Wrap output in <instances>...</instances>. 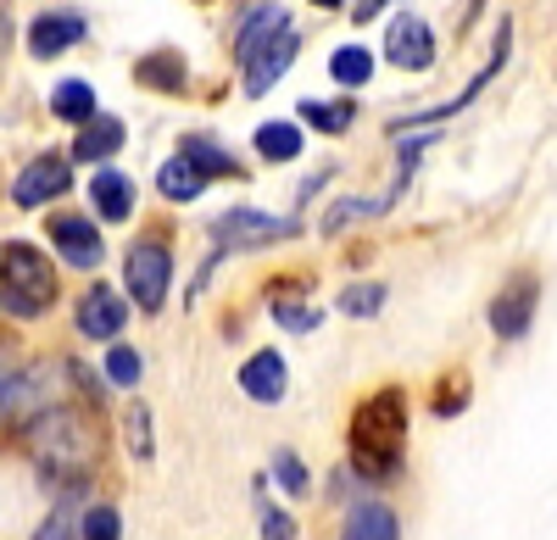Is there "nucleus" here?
Segmentation results:
<instances>
[{
	"mask_svg": "<svg viewBox=\"0 0 557 540\" xmlns=\"http://www.w3.org/2000/svg\"><path fill=\"white\" fill-rule=\"evenodd\" d=\"M28 445H34L39 468H57V479H84L89 463L101 457V424H96V413L51 401L28 424Z\"/></svg>",
	"mask_w": 557,
	"mask_h": 540,
	"instance_id": "1",
	"label": "nucleus"
},
{
	"mask_svg": "<svg viewBox=\"0 0 557 540\" xmlns=\"http://www.w3.org/2000/svg\"><path fill=\"white\" fill-rule=\"evenodd\" d=\"M407 445V395L391 385L380 395H368L351 418V463L362 479H391L401 468Z\"/></svg>",
	"mask_w": 557,
	"mask_h": 540,
	"instance_id": "2",
	"label": "nucleus"
},
{
	"mask_svg": "<svg viewBox=\"0 0 557 540\" xmlns=\"http://www.w3.org/2000/svg\"><path fill=\"white\" fill-rule=\"evenodd\" d=\"M51 301H57V267L34 246L12 240L7 251H0V312H12V318H39Z\"/></svg>",
	"mask_w": 557,
	"mask_h": 540,
	"instance_id": "3",
	"label": "nucleus"
},
{
	"mask_svg": "<svg viewBox=\"0 0 557 540\" xmlns=\"http://www.w3.org/2000/svg\"><path fill=\"white\" fill-rule=\"evenodd\" d=\"M168 279H173L168 246H162V240H139V246L128 251V267H123V285H128L134 306H139V312H157V306L168 301Z\"/></svg>",
	"mask_w": 557,
	"mask_h": 540,
	"instance_id": "4",
	"label": "nucleus"
},
{
	"mask_svg": "<svg viewBox=\"0 0 557 540\" xmlns=\"http://www.w3.org/2000/svg\"><path fill=\"white\" fill-rule=\"evenodd\" d=\"M212 235H218V256L223 251H251V246H273V240H290L296 235V223H285V217H268V212H251V206H240V212H223L218 223H212ZM212 256V262H218Z\"/></svg>",
	"mask_w": 557,
	"mask_h": 540,
	"instance_id": "5",
	"label": "nucleus"
},
{
	"mask_svg": "<svg viewBox=\"0 0 557 540\" xmlns=\"http://www.w3.org/2000/svg\"><path fill=\"white\" fill-rule=\"evenodd\" d=\"M535 306H541V279L519 274L513 285H502V296L491 301V329L502 340H524L530 324H535Z\"/></svg>",
	"mask_w": 557,
	"mask_h": 540,
	"instance_id": "6",
	"label": "nucleus"
},
{
	"mask_svg": "<svg viewBox=\"0 0 557 540\" xmlns=\"http://www.w3.org/2000/svg\"><path fill=\"white\" fill-rule=\"evenodd\" d=\"M67 185H73V167H67V156L45 151V156H34V162H28V167L12 178V201H17V206H45V201H57Z\"/></svg>",
	"mask_w": 557,
	"mask_h": 540,
	"instance_id": "7",
	"label": "nucleus"
},
{
	"mask_svg": "<svg viewBox=\"0 0 557 540\" xmlns=\"http://www.w3.org/2000/svg\"><path fill=\"white\" fill-rule=\"evenodd\" d=\"M385 56L396 67H407V73H430L435 67V34H430V23L418 12H401L391 23V34H385Z\"/></svg>",
	"mask_w": 557,
	"mask_h": 540,
	"instance_id": "8",
	"label": "nucleus"
},
{
	"mask_svg": "<svg viewBox=\"0 0 557 540\" xmlns=\"http://www.w3.org/2000/svg\"><path fill=\"white\" fill-rule=\"evenodd\" d=\"M45 235L57 240V251L67 256V267H96L101 262V229L89 217H73V212H57L45 223Z\"/></svg>",
	"mask_w": 557,
	"mask_h": 540,
	"instance_id": "9",
	"label": "nucleus"
},
{
	"mask_svg": "<svg viewBox=\"0 0 557 540\" xmlns=\"http://www.w3.org/2000/svg\"><path fill=\"white\" fill-rule=\"evenodd\" d=\"M290 62H296V34L290 28L273 34L268 45H257V51L246 56V96H268V89L290 73Z\"/></svg>",
	"mask_w": 557,
	"mask_h": 540,
	"instance_id": "10",
	"label": "nucleus"
},
{
	"mask_svg": "<svg viewBox=\"0 0 557 540\" xmlns=\"http://www.w3.org/2000/svg\"><path fill=\"white\" fill-rule=\"evenodd\" d=\"M123 324H128V306H123L117 290H107V285L84 290V301H78V335H89V340H117Z\"/></svg>",
	"mask_w": 557,
	"mask_h": 540,
	"instance_id": "11",
	"label": "nucleus"
},
{
	"mask_svg": "<svg viewBox=\"0 0 557 540\" xmlns=\"http://www.w3.org/2000/svg\"><path fill=\"white\" fill-rule=\"evenodd\" d=\"M285 385H290V368H285V356H278V351H257L251 363L240 368V390L251 401H262V407H273V401L285 395Z\"/></svg>",
	"mask_w": 557,
	"mask_h": 540,
	"instance_id": "12",
	"label": "nucleus"
},
{
	"mask_svg": "<svg viewBox=\"0 0 557 540\" xmlns=\"http://www.w3.org/2000/svg\"><path fill=\"white\" fill-rule=\"evenodd\" d=\"M78 39H84V17L78 12H45L28 28V51L34 56H62L67 45H78Z\"/></svg>",
	"mask_w": 557,
	"mask_h": 540,
	"instance_id": "13",
	"label": "nucleus"
},
{
	"mask_svg": "<svg viewBox=\"0 0 557 540\" xmlns=\"http://www.w3.org/2000/svg\"><path fill=\"white\" fill-rule=\"evenodd\" d=\"M341 540H401V518H396L391 502H368V497H362V502L346 513Z\"/></svg>",
	"mask_w": 557,
	"mask_h": 540,
	"instance_id": "14",
	"label": "nucleus"
},
{
	"mask_svg": "<svg viewBox=\"0 0 557 540\" xmlns=\"http://www.w3.org/2000/svg\"><path fill=\"white\" fill-rule=\"evenodd\" d=\"M89 201H96L101 223H123L134 212V185H128L117 167H101L96 178H89Z\"/></svg>",
	"mask_w": 557,
	"mask_h": 540,
	"instance_id": "15",
	"label": "nucleus"
},
{
	"mask_svg": "<svg viewBox=\"0 0 557 540\" xmlns=\"http://www.w3.org/2000/svg\"><path fill=\"white\" fill-rule=\"evenodd\" d=\"M123 151V123L117 117H84V134L73 140V156L78 162H107Z\"/></svg>",
	"mask_w": 557,
	"mask_h": 540,
	"instance_id": "16",
	"label": "nucleus"
},
{
	"mask_svg": "<svg viewBox=\"0 0 557 540\" xmlns=\"http://www.w3.org/2000/svg\"><path fill=\"white\" fill-rule=\"evenodd\" d=\"M502 62H507V23L496 28V51H491V62H485V67H480L474 78H469V89H462V96H451L446 106H435V112H418L412 123H441V117H451V112H462V106H469V101L480 96V89H485V84H491V78L502 73Z\"/></svg>",
	"mask_w": 557,
	"mask_h": 540,
	"instance_id": "17",
	"label": "nucleus"
},
{
	"mask_svg": "<svg viewBox=\"0 0 557 540\" xmlns=\"http://www.w3.org/2000/svg\"><path fill=\"white\" fill-rule=\"evenodd\" d=\"M290 28V17H285V7H257L246 23H240V34H235V56L246 62L251 51H257V45H268L273 34H285Z\"/></svg>",
	"mask_w": 557,
	"mask_h": 540,
	"instance_id": "18",
	"label": "nucleus"
},
{
	"mask_svg": "<svg viewBox=\"0 0 557 540\" xmlns=\"http://www.w3.org/2000/svg\"><path fill=\"white\" fill-rule=\"evenodd\" d=\"M184 162H190L196 173H207V178H240V162L228 156L223 146H212L207 134H190V140H184V151H178Z\"/></svg>",
	"mask_w": 557,
	"mask_h": 540,
	"instance_id": "19",
	"label": "nucleus"
},
{
	"mask_svg": "<svg viewBox=\"0 0 557 540\" xmlns=\"http://www.w3.org/2000/svg\"><path fill=\"white\" fill-rule=\"evenodd\" d=\"M51 112L62 123H84V117H96V89H89L84 78H62L51 89Z\"/></svg>",
	"mask_w": 557,
	"mask_h": 540,
	"instance_id": "20",
	"label": "nucleus"
},
{
	"mask_svg": "<svg viewBox=\"0 0 557 540\" xmlns=\"http://www.w3.org/2000/svg\"><path fill=\"white\" fill-rule=\"evenodd\" d=\"M157 190H162L168 201H196V196L207 190V173H196L184 156H173V162H162V173H157Z\"/></svg>",
	"mask_w": 557,
	"mask_h": 540,
	"instance_id": "21",
	"label": "nucleus"
},
{
	"mask_svg": "<svg viewBox=\"0 0 557 540\" xmlns=\"http://www.w3.org/2000/svg\"><path fill=\"white\" fill-rule=\"evenodd\" d=\"M134 73H139V84H146V89H162V96H178V89H184V62H178L173 51L146 56Z\"/></svg>",
	"mask_w": 557,
	"mask_h": 540,
	"instance_id": "22",
	"label": "nucleus"
},
{
	"mask_svg": "<svg viewBox=\"0 0 557 540\" xmlns=\"http://www.w3.org/2000/svg\"><path fill=\"white\" fill-rule=\"evenodd\" d=\"M257 151L268 162H296L301 156V128L296 123H262L257 128Z\"/></svg>",
	"mask_w": 557,
	"mask_h": 540,
	"instance_id": "23",
	"label": "nucleus"
},
{
	"mask_svg": "<svg viewBox=\"0 0 557 540\" xmlns=\"http://www.w3.org/2000/svg\"><path fill=\"white\" fill-rule=\"evenodd\" d=\"M330 78H335V84H346V89H357V84L374 78V56H368L362 45H341V51L330 56Z\"/></svg>",
	"mask_w": 557,
	"mask_h": 540,
	"instance_id": "24",
	"label": "nucleus"
},
{
	"mask_svg": "<svg viewBox=\"0 0 557 540\" xmlns=\"http://www.w3.org/2000/svg\"><path fill=\"white\" fill-rule=\"evenodd\" d=\"M301 117L312 123V128H323V134H346L351 128V117H357V106L351 101H301Z\"/></svg>",
	"mask_w": 557,
	"mask_h": 540,
	"instance_id": "25",
	"label": "nucleus"
},
{
	"mask_svg": "<svg viewBox=\"0 0 557 540\" xmlns=\"http://www.w3.org/2000/svg\"><path fill=\"white\" fill-rule=\"evenodd\" d=\"M273 479L285 485L290 497H307V490H312V479H307V463L290 452V445H278V452H273Z\"/></svg>",
	"mask_w": 557,
	"mask_h": 540,
	"instance_id": "26",
	"label": "nucleus"
},
{
	"mask_svg": "<svg viewBox=\"0 0 557 540\" xmlns=\"http://www.w3.org/2000/svg\"><path fill=\"white\" fill-rule=\"evenodd\" d=\"M346 318H374V312L385 306V285H351V290H341V301H335Z\"/></svg>",
	"mask_w": 557,
	"mask_h": 540,
	"instance_id": "27",
	"label": "nucleus"
},
{
	"mask_svg": "<svg viewBox=\"0 0 557 540\" xmlns=\"http://www.w3.org/2000/svg\"><path fill=\"white\" fill-rule=\"evenodd\" d=\"M391 201H341L335 212H323V235H341L351 217H374V212H385Z\"/></svg>",
	"mask_w": 557,
	"mask_h": 540,
	"instance_id": "28",
	"label": "nucleus"
},
{
	"mask_svg": "<svg viewBox=\"0 0 557 540\" xmlns=\"http://www.w3.org/2000/svg\"><path fill=\"white\" fill-rule=\"evenodd\" d=\"M107 379H112V385H123V390H134V385H139V351L112 346V351H107Z\"/></svg>",
	"mask_w": 557,
	"mask_h": 540,
	"instance_id": "29",
	"label": "nucleus"
},
{
	"mask_svg": "<svg viewBox=\"0 0 557 540\" xmlns=\"http://www.w3.org/2000/svg\"><path fill=\"white\" fill-rule=\"evenodd\" d=\"M117 529H123L117 507H89L84 513V540H117Z\"/></svg>",
	"mask_w": 557,
	"mask_h": 540,
	"instance_id": "30",
	"label": "nucleus"
},
{
	"mask_svg": "<svg viewBox=\"0 0 557 540\" xmlns=\"http://www.w3.org/2000/svg\"><path fill=\"white\" fill-rule=\"evenodd\" d=\"M273 318L285 324V329H296V335H312V329H318V312L301 306V301H278V306H273Z\"/></svg>",
	"mask_w": 557,
	"mask_h": 540,
	"instance_id": "31",
	"label": "nucleus"
},
{
	"mask_svg": "<svg viewBox=\"0 0 557 540\" xmlns=\"http://www.w3.org/2000/svg\"><path fill=\"white\" fill-rule=\"evenodd\" d=\"M128 452H134V457H151V413H146V407L128 413Z\"/></svg>",
	"mask_w": 557,
	"mask_h": 540,
	"instance_id": "32",
	"label": "nucleus"
},
{
	"mask_svg": "<svg viewBox=\"0 0 557 540\" xmlns=\"http://www.w3.org/2000/svg\"><path fill=\"white\" fill-rule=\"evenodd\" d=\"M262 535H268V540H296V518H290V513H268V518H262Z\"/></svg>",
	"mask_w": 557,
	"mask_h": 540,
	"instance_id": "33",
	"label": "nucleus"
},
{
	"mask_svg": "<svg viewBox=\"0 0 557 540\" xmlns=\"http://www.w3.org/2000/svg\"><path fill=\"white\" fill-rule=\"evenodd\" d=\"M34 540H73V524H67V518L57 513V518H51V524H45V529H39Z\"/></svg>",
	"mask_w": 557,
	"mask_h": 540,
	"instance_id": "34",
	"label": "nucleus"
},
{
	"mask_svg": "<svg viewBox=\"0 0 557 540\" xmlns=\"http://www.w3.org/2000/svg\"><path fill=\"white\" fill-rule=\"evenodd\" d=\"M385 7H391V0H357V7H351V17H357V23H368V17H380Z\"/></svg>",
	"mask_w": 557,
	"mask_h": 540,
	"instance_id": "35",
	"label": "nucleus"
},
{
	"mask_svg": "<svg viewBox=\"0 0 557 540\" xmlns=\"http://www.w3.org/2000/svg\"><path fill=\"white\" fill-rule=\"evenodd\" d=\"M318 7H341V0H318Z\"/></svg>",
	"mask_w": 557,
	"mask_h": 540,
	"instance_id": "36",
	"label": "nucleus"
}]
</instances>
